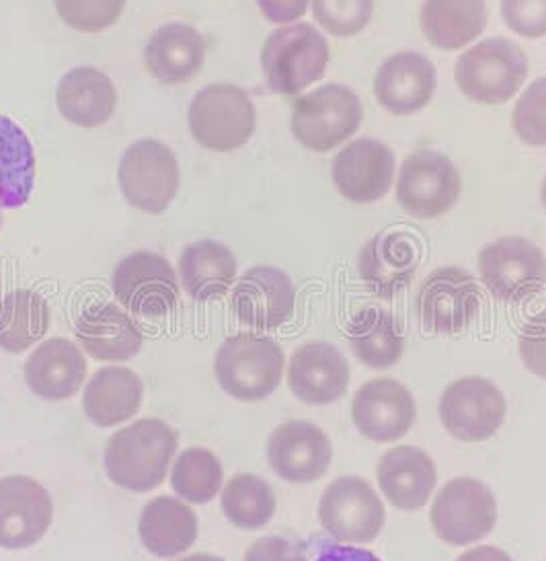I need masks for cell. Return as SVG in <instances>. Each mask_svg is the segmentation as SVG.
I'll return each instance as SVG.
<instances>
[{"label":"cell","instance_id":"6da1fadb","mask_svg":"<svg viewBox=\"0 0 546 561\" xmlns=\"http://www.w3.org/2000/svg\"><path fill=\"white\" fill-rule=\"evenodd\" d=\"M177 450V434L163 420H138L116 432L105 446V473L117 488L136 494L156 490Z\"/></svg>","mask_w":546,"mask_h":561},{"label":"cell","instance_id":"7a4b0ae2","mask_svg":"<svg viewBox=\"0 0 546 561\" xmlns=\"http://www.w3.org/2000/svg\"><path fill=\"white\" fill-rule=\"evenodd\" d=\"M329 62V44L311 23L276 30L262 51L265 83L280 95H299L316 83Z\"/></svg>","mask_w":546,"mask_h":561},{"label":"cell","instance_id":"3957f363","mask_svg":"<svg viewBox=\"0 0 546 561\" xmlns=\"http://www.w3.org/2000/svg\"><path fill=\"white\" fill-rule=\"evenodd\" d=\"M214 370L224 393L239 401H262L282 382V347L265 335L236 333L218 347Z\"/></svg>","mask_w":546,"mask_h":561},{"label":"cell","instance_id":"277c9868","mask_svg":"<svg viewBox=\"0 0 546 561\" xmlns=\"http://www.w3.org/2000/svg\"><path fill=\"white\" fill-rule=\"evenodd\" d=\"M454 79L468 100L501 105L528 79V58L506 37L485 39L456 60Z\"/></svg>","mask_w":546,"mask_h":561},{"label":"cell","instance_id":"5b68a950","mask_svg":"<svg viewBox=\"0 0 546 561\" xmlns=\"http://www.w3.org/2000/svg\"><path fill=\"white\" fill-rule=\"evenodd\" d=\"M257 112L241 87L214 83L204 87L189 105V130L204 149L232 152L255 133Z\"/></svg>","mask_w":546,"mask_h":561},{"label":"cell","instance_id":"8992f818","mask_svg":"<svg viewBox=\"0 0 546 561\" xmlns=\"http://www.w3.org/2000/svg\"><path fill=\"white\" fill-rule=\"evenodd\" d=\"M362 124L360 98L346 84H325L297 101L292 134L304 149L315 152L344 145Z\"/></svg>","mask_w":546,"mask_h":561},{"label":"cell","instance_id":"52a82bcc","mask_svg":"<svg viewBox=\"0 0 546 561\" xmlns=\"http://www.w3.org/2000/svg\"><path fill=\"white\" fill-rule=\"evenodd\" d=\"M119 190L126 202L147 215H163L179 192V163L161 140H138L119 161Z\"/></svg>","mask_w":546,"mask_h":561},{"label":"cell","instance_id":"ba28073f","mask_svg":"<svg viewBox=\"0 0 546 561\" xmlns=\"http://www.w3.org/2000/svg\"><path fill=\"white\" fill-rule=\"evenodd\" d=\"M497 523V502L491 490L473 478H456L435 495L431 525L442 541L450 545L477 543Z\"/></svg>","mask_w":546,"mask_h":561},{"label":"cell","instance_id":"9c48e42d","mask_svg":"<svg viewBox=\"0 0 546 561\" xmlns=\"http://www.w3.org/2000/svg\"><path fill=\"white\" fill-rule=\"evenodd\" d=\"M480 280L506 302L536 297L546 284V257L524 237H503L479 255Z\"/></svg>","mask_w":546,"mask_h":561},{"label":"cell","instance_id":"30bf717a","mask_svg":"<svg viewBox=\"0 0 546 561\" xmlns=\"http://www.w3.org/2000/svg\"><path fill=\"white\" fill-rule=\"evenodd\" d=\"M461 175L452 161L438 150L409 154L398 173V206L414 218H438L461 198Z\"/></svg>","mask_w":546,"mask_h":561},{"label":"cell","instance_id":"8fae6325","mask_svg":"<svg viewBox=\"0 0 546 561\" xmlns=\"http://www.w3.org/2000/svg\"><path fill=\"white\" fill-rule=\"evenodd\" d=\"M384 506L374 488L362 478H339L321 495L318 518L341 543H370L384 527Z\"/></svg>","mask_w":546,"mask_h":561},{"label":"cell","instance_id":"7c38bea8","mask_svg":"<svg viewBox=\"0 0 546 561\" xmlns=\"http://www.w3.org/2000/svg\"><path fill=\"white\" fill-rule=\"evenodd\" d=\"M112 288L117 302L142 317H161L179 302L175 270L163 255L152 251H136L124 257L114 270Z\"/></svg>","mask_w":546,"mask_h":561},{"label":"cell","instance_id":"4fadbf2b","mask_svg":"<svg viewBox=\"0 0 546 561\" xmlns=\"http://www.w3.org/2000/svg\"><path fill=\"white\" fill-rule=\"evenodd\" d=\"M440 420L464 443L489 440L506 420V397L491 380L466 377L448 385L440 401Z\"/></svg>","mask_w":546,"mask_h":561},{"label":"cell","instance_id":"5bb4252c","mask_svg":"<svg viewBox=\"0 0 546 561\" xmlns=\"http://www.w3.org/2000/svg\"><path fill=\"white\" fill-rule=\"evenodd\" d=\"M480 302L479 284L471 274L458 267H442L423 282L417 311L423 330L454 335L477 319Z\"/></svg>","mask_w":546,"mask_h":561},{"label":"cell","instance_id":"9a60e30c","mask_svg":"<svg viewBox=\"0 0 546 561\" xmlns=\"http://www.w3.org/2000/svg\"><path fill=\"white\" fill-rule=\"evenodd\" d=\"M54 518L48 490L32 478L11 476L0 479V547L27 549L39 543Z\"/></svg>","mask_w":546,"mask_h":561},{"label":"cell","instance_id":"2e32d148","mask_svg":"<svg viewBox=\"0 0 546 561\" xmlns=\"http://www.w3.org/2000/svg\"><path fill=\"white\" fill-rule=\"evenodd\" d=\"M267 459L283 481L313 483L329 471L332 440L315 424L292 420L278 426L269 436Z\"/></svg>","mask_w":546,"mask_h":561},{"label":"cell","instance_id":"e0dca14e","mask_svg":"<svg viewBox=\"0 0 546 561\" xmlns=\"http://www.w3.org/2000/svg\"><path fill=\"white\" fill-rule=\"evenodd\" d=\"M294 302L297 290L290 276L271 265L251 267L232 290L234 313L253 330L280 328L294 311Z\"/></svg>","mask_w":546,"mask_h":561},{"label":"cell","instance_id":"ac0fdd59","mask_svg":"<svg viewBox=\"0 0 546 561\" xmlns=\"http://www.w3.org/2000/svg\"><path fill=\"white\" fill-rule=\"evenodd\" d=\"M351 417L365 438L395 443L403 438L417 417L411 391L395 379L365 382L353 397Z\"/></svg>","mask_w":546,"mask_h":561},{"label":"cell","instance_id":"d6986e66","mask_svg":"<svg viewBox=\"0 0 546 561\" xmlns=\"http://www.w3.org/2000/svg\"><path fill=\"white\" fill-rule=\"evenodd\" d=\"M332 175L344 198L370 204L388 194L395 178V154L381 140L360 138L335 157Z\"/></svg>","mask_w":546,"mask_h":561},{"label":"cell","instance_id":"ffe728a7","mask_svg":"<svg viewBox=\"0 0 546 561\" xmlns=\"http://www.w3.org/2000/svg\"><path fill=\"white\" fill-rule=\"evenodd\" d=\"M435 67L419 51H398L376 72L374 93L382 107L395 116L421 112L435 93Z\"/></svg>","mask_w":546,"mask_h":561},{"label":"cell","instance_id":"44dd1931","mask_svg":"<svg viewBox=\"0 0 546 561\" xmlns=\"http://www.w3.org/2000/svg\"><path fill=\"white\" fill-rule=\"evenodd\" d=\"M288 385L300 401L309 405H329L348 391V360L327 342L304 344L290 360Z\"/></svg>","mask_w":546,"mask_h":561},{"label":"cell","instance_id":"7402d4cb","mask_svg":"<svg viewBox=\"0 0 546 561\" xmlns=\"http://www.w3.org/2000/svg\"><path fill=\"white\" fill-rule=\"evenodd\" d=\"M86 377V358L70 340L54 337L35 347L25 363V380L34 396L44 401H67L81 391Z\"/></svg>","mask_w":546,"mask_h":561},{"label":"cell","instance_id":"603a6c76","mask_svg":"<svg viewBox=\"0 0 546 561\" xmlns=\"http://www.w3.org/2000/svg\"><path fill=\"white\" fill-rule=\"evenodd\" d=\"M376 476L384 497L400 511L423 508L438 483L435 465L415 446L391 448L379 462Z\"/></svg>","mask_w":546,"mask_h":561},{"label":"cell","instance_id":"cb8c5ba5","mask_svg":"<svg viewBox=\"0 0 546 561\" xmlns=\"http://www.w3.org/2000/svg\"><path fill=\"white\" fill-rule=\"evenodd\" d=\"M74 331L84 352L101 363H126L142 350V331L116 305L89 307Z\"/></svg>","mask_w":546,"mask_h":561},{"label":"cell","instance_id":"d4e9b609","mask_svg":"<svg viewBox=\"0 0 546 561\" xmlns=\"http://www.w3.org/2000/svg\"><path fill=\"white\" fill-rule=\"evenodd\" d=\"M144 62L159 83H187L206 62V42L187 23H166L150 35Z\"/></svg>","mask_w":546,"mask_h":561},{"label":"cell","instance_id":"484cf974","mask_svg":"<svg viewBox=\"0 0 546 561\" xmlns=\"http://www.w3.org/2000/svg\"><path fill=\"white\" fill-rule=\"evenodd\" d=\"M60 114L81 128H100L116 112V87L112 79L93 67H77L67 72L56 91Z\"/></svg>","mask_w":546,"mask_h":561},{"label":"cell","instance_id":"4316f807","mask_svg":"<svg viewBox=\"0 0 546 561\" xmlns=\"http://www.w3.org/2000/svg\"><path fill=\"white\" fill-rule=\"evenodd\" d=\"M417 270L414 241L400 232L376 234L360 253L358 272L368 288L382 298H393L403 290Z\"/></svg>","mask_w":546,"mask_h":561},{"label":"cell","instance_id":"83f0119b","mask_svg":"<svg viewBox=\"0 0 546 561\" xmlns=\"http://www.w3.org/2000/svg\"><path fill=\"white\" fill-rule=\"evenodd\" d=\"M142 397L144 385L133 370L126 366H105L89 380L83 410L95 426L112 428L138 413Z\"/></svg>","mask_w":546,"mask_h":561},{"label":"cell","instance_id":"f1b7e54d","mask_svg":"<svg viewBox=\"0 0 546 561\" xmlns=\"http://www.w3.org/2000/svg\"><path fill=\"white\" fill-rule=\"evenodd\" d=\"M140 541L154 558H175L198 539V516L182 500L159 495L142 508Z\"/></svg>","mask_w":546,"mask_h":561},{"label":"cell","instance_id":"f546056e","mask_svg":"<svg viewBox=\"0 0 546 561\" xmlns=\"http://www.w3.org/2000/svg\"><path fill=\"white\" fill-rule=\"evenodd\" d=\"M419 23L423 35L440 50H461L487 27L485 0H426Z\"/></svg>","mask_w":546,"mask_h":561},{"label":"cell","instance_id":"4dcf8cb0","mask_svg":"<svg viewBox=\"0 0 546 561\" xmlns=\"http://www.w3.org/2000/svg\"><path fill=\"white\" fill-rule=\"evenodd\" d=\"M179 274L185 293L199 302L224 297L236 278V257L218 241L204 239L183 251Z\"/></svg>","mask_w":546,"mask_h":561},{"label":"cell","instance_id":"1f68e13d","mask_svg":"<svg viewBox=\"0 0 546 561\" xmlns=\"http://www.w3.org/2000/svg\"><path fill=\"white\" fill-rule=\"evenodd\" d=\"M35 152L30 136L0 116V208H21L34 192Z\"/></svg>","mask_w":546,"mask_h":561},{"label":"cell","instance_id":"d6a6232c","mask_svg":"<svg viewBox=\"0 0 546 561\" xmlns=\"http://www.w3.org/2000/svg\"><path fill=\"white\" fill-rule=\"evenodd\" d=\"M348 337L358 360L372 370L391 368L403 356L405 340L397 319L376 307L362 309L351 319Z\"/></svg>","mask_w":546,"mask_h":561},{"label":"cell","instance_id":"836d02e7","mask_svg":"<svg viewBox=\"0 0 546 561\" xmlns=\"http://www.w3.org/2000/svg\"><path fill=\"white\" fill-rule=\"evenodd\" d=\"M50 328V307L34 290H15L0 300V347L21 354Z\"/></svg>","mask_w":546,"mask_h":561},{"label":"cell","instance_id":"e575fe53","mask_svg":"<svg viewBox=\"0 0 546 561\" xmlns=\"http://www.w3.org/2000/svg\"><path fill=\"white\" fill-rule=\"evenodd\" d=\"M222 512L234 527L257 530L276 514V494L265 479L236 476L222 492Z\"/></svg>","mask_w":546,"mask_h":561},{"label":"cell","instance_id":"d590c367","mask_svg":"<svg viewBox=\"0 0 546 561\" xmlns=\"http://www.w3.org/2000/svg\"><path fill=\"white\" fill-rule=\"evenodd\" d=\"M224 483V471L212 450L194 446L179 455L171 473L175 494L189 504L212 502Z\"/></svg>","mask_w":546,"mask_h":561},{"label":"cell","instance_id":"8d00e7d4","mask_svg":"<svg viewBox=\"0 0 546 561\" xmlns=\"http://www.w3.org/2000/svg\"><path fill=\"white\" fill-rule=\"evenodd\" d=\"M374 13V0H313L316 23L337 37L360 34Z\"/></svg>","mask_w":546,"mask_h":561},{"label":"cell","instance_id":"74e56055","mask_svg":"<svg viewBox=\"0 0 546 561\" xmlns=\"http://www.w3.org/2000/svg\"><path fill=\"white\" fill-rule=\"evenodd\" d=\"M126 9V0H56L60 19L77 32L97 34L109 30Z\"/></svg>","mask_w":546,"mask_h":561},{"label":"cell","instance_id":"f35d334b","mask_svg":"<svg viewBox=\"0 0 546 561\" xmlns=\"http://www.w3.org/2000/svg\"><path fill=\"white\" fill-rule=\"evenodd\" d=\"M513 130L530 147H546V77L534 81L513 107Z\"/></svg>","mask_w":546,"mask_h":561},{"label":"cell","instance_id":"ab89813d","mask_svg":"<svg viewBox=\"0 0 546 561\" xmlns=\"http://www.w3.org/2000/svg\"><path fill=\"white\" fill-rule=\"evenodd\" d=\"M501 15L506 25L522 37L546 35V0H501Z\"/></svg>","mask_w":546,"mask_h":561},{"label":"cell","instance_id":"60d3db41","mask_svg":"<svg viewBox=\"0 0 546 561\" xmlns=\"http://www.w3.org/2000/svg\"><path fill=\"white\" fill-rule=\"evenodd\" d=\"M520 356L532 375L546 380V313L532 317L520 333Z\"/></svg>","mask_w":546,"mask_h":561},{"label":"cell","instance_id":"b9f144b4","mask_svg":"<svg viewBox=\"0 0 546 561\" xmlns=\"http://www.w3.org/2000/svg\"><path fill=\"white\" fill-rule=\"evenodd\" d=\"M245 561H309L299 545L283 537H264L248 547Z\"/></svg>","mask_w":546,"mask_h":561},{"label":"cell","instance_id":"7bdbcfd3","mask_svg":"<svg viewBox=\"0 0 546 561\" xmlns=\"http://www.w3.org/2000/svg\"><path fill=\"white\" fill-rule=\"evenodd\" d=\"M259 11L271 23H292L309 9V0H257Z\"/></svg>","mask_w":546,"mask_h":561},{"label":"cell","instance_id":"ee69618b","mask_svg":"<svg viewBox=\"0 0 546 561\" xmlns=\"http://www.w3.org/2000/svg\"><path fill=\"white\" fill-rule=\"evenodd\" d=\"M316 561H382L368 549H358L349 545H323Z\"/></svg>","mask_w":546,"mask_h":561},{"label":"cell","instance_id":"f6af8a7d","mask_svg":"<svg viewBox=\"0 0 546 561\" xmlns=\"http://www.w3.org/2000/svg\"><path fill=\"white\" fill-rule=\"evenodd\" d=\"M456 561H513L503 549H497L493 545H480L475 549L464 551Z\"/></svg>","mask_w":546,"mask_h":561},{"label":"cell","instance_id":"bcb514c9","mask_svg":"<svg viewBox=\"0 0 546 561\" xmlns=\"http://www.w3.org/2000/svg\"><path fill=\"white\" fill-rule=\"evenodd\" d=\"M179 561H224L218 556H210V553H196V556H189V558H183Z\"/></svg>","mask_w":546,"mask_h":561},{"label":"cell","instance_id":"7dc6e473","mask_svg":"<svg viewBox=\"0 0 546 561\" xmlns=\"http://www.w3.org/2000/svg\"><path fill=\"white\" fill-rule=\"evenodd\" d=\"M541 198H543V204H545L546 208V180L545 183H543V190H541Z\"/></svg>","mask_w":546,"mask_h":561},{"label":"cell","instance_id":"c3c4849f","mask_svg":"<svg viewBox=\"0 0 546 561\" xmlns=\"http://www.w3.org/2000/svg\"><path fill=\"white\" fill-rule=\"evenodd\" d=\"M0 227H2V215H0Z\"/></svg>","mask_w":546,"mask_h":561}]
</instances>
